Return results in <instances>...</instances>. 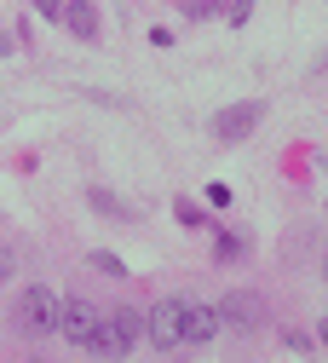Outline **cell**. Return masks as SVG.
<instances>
[{"instance_id":"obj_1","label":"cell","mask_w":328,"mask_h":363,"mask_svg":"<svg viewBox=\"0 0 328 363\" xmlns=\"http://www.w3.org/2000/svg\"><path fill=\"white\" fill-rule=\"evenodd\" d=\"M138 340H145V311H132V306H115L98 335H92V352H104V357H127Z\"/></svg>"},{"instance_id":"obj_2","label":"cell","mask_w":328,"mask_h":363,"mask_svg":"<svg viewBox=\"0 0 328 363\" xmlns=\"http://www.w3.org/2000/svg\"><path fill=\"white\" fill-rule=\"evenodd\" d=\"M58 317H64V300L46 289V283H29L18 294V329L29 335H58Z\"/></svg>"},{"instance_id":"obj_3","label":"cell","mask_w":328,"mask_h":363,"mask_svg":"<svg viewBox=\"0 0 328 363\" xmlns=\"http://www.w3.org/2000/svg\"><path fill=\"white\" fill-rule=\"evenodd\" d=\"M184 306H191V300H156V306L145 311V340H150L156 352L184 346Z\"/></svg>"},{"instance_id":"obj_4","label":"cell","mask_w":328,"mask_h":363,"mask_svg":"<svg viewBox=\"0 0 328 363\" xmlns=\"http://www.w3.org/2000/svg\"><path fill=\"white\" fill-rule=\"evenodd\" d=\"M259 116H265V104H259V99H242V104H225V110L213 116V139H219V145H242L248 133L259 127Z\"/></svg>"},{"instance_id":"obj_5","label":"cell","mask_w":328,"mask_h":363,"mask_svg":"<svg viewBox=\"0 0 328 363\" xmlns=\"http://www.w3.org/2000/svg\"><path fill=\"white\" fill-rule=\"evenodd\" d=\"M98 323H104V311H92L86 300H64V317H58V335H64L69 346H92V335H98Z\"/></svg>"},{"instance_id":"obj_6","label":"cell","mask_w":328,"mask_h":363,"mask_svg":"<svg viewBox=\"0 0 328 363\" xmlns=\"http://www.w3.org/2000/svg\"><path fill=\"white\" fill-rule=\"evenodd\" d=\"M219 323H237V329L265 323V306H259V294H230V300L219 306Z\"/></svg>"},{"instance_id":"obj_7","label":"cell","mask_w":328,"mask_h":363,"mask_svg":"<svg viewBox=\"0 0 328 363\" xmlns=\"http://www.w3.org/2000/svg\"><path fill=\"white\" fill-rule=\"evenodd\" d=\"M219 335V306H184V340L208 346Z\"/></svg>"},{"instance_id":"obj_8","label":"cell","mask_w":328,"mask_h":363,"mask_svg":"<svg viewBox=\"0 0 328 363\" xmlns=\"http://www.w3.org/2000/svg\"><path fill=\"white\" fill-rule=\"evenodd\" d=\"M64 23L81 40H98V12H92V0H64Z\"/></svg>"},{"instance_id":"obj_9","label":"cell","mask_w":328,"mask_h":363,"mask_svg":"<svg viewBox=\"0 0 328 363\" xmlns=\"http://www.w3.org/2000/svg\"><path fill=\"white\" fill-rule=\"evenodd\" d=\"M242 254V237L237 231H219V259H237Z\"/></svg>"},{"instance_id":"obj_10","label":"cell","mask_w":328,"mask_h":363,"mask_svg":"<svg viewBox=\"0 0 328 363\" xmlns=\"http://www.w3.org/2000/svg\"><path fill=\"white\" fill-rule=\"evenodd\" d=\"M173 213H179V225H191V231H196V225H202V208H196V202H179Z\"/></svg>"},{"instance_id":"obj_11","label":"cell","mask_w":328,"mask_h":363,"mask_svg":"<svg viewBox=\"0 0 328 363\" xmlns=\"http://www.w3.org/2000/svg\"><path fill=\"white\" fill-rule=\"evenodd\" d=\"M92 265H98V271H110V277H127V265H121L115 254H92Z\"/></svg>"},{"instance_id":"obj_12","label":"cell","mask_w":328,"mask_h":363,"mask_svg":"<svg viewBox=\"0 0 328 363\" xmlns=\"http://www.w3.org/2000/svg\"><path fill=\"white\" fill-rule=\"evenodd\" d=\"M35 12L52 18V23H64V0H35Z\"/></svg>"},{"instance_id":"obj_13","label":"cell","mask_w":328,"mask_h":363,"mask_svg":"<svg viewBox=\"0 0 328 363\" xmlns=\"http://www.w3.org/2000/svg\"><path fill=\"white\" fill-rule=\"evenodd\" d=\"M92 208H110V213H127V208H121V202H115L110 191H92Z\"/></svg>"},{"instance_id":"obj_14","label":"cell","mask_w":328,"mask_h":363,"mask_svg":"<svg viewBox=\"0 0 328 363\" xmlns=\"http://www.w3.org/2000/svg\"><path fill=\"white\" fill-rule=\"evenodd\" d=\"M248 12H254V0H230V23H248Z\"/></svg>"},{"instance_id":"obj_15","label":"cell","mask_w":328,"mask_h":363,"mask_svg":"<svg viewBox=\"0 0 328 363\" xmlns=\"http://www.w3.org/2000/svg\"><path fill=\"white\" fill-rule=\"evenodd\" d=\"M317 340H322V352H328V317H322V323H317Z\"/></svg>"}]
</instances>
